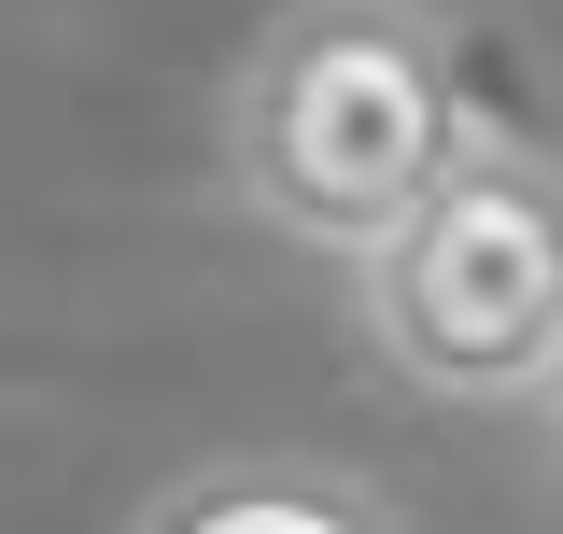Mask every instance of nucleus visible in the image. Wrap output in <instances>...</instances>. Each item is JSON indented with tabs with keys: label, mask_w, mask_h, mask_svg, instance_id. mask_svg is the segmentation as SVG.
Instances as JSON below:
<instances>
[{
	"label": "nucleus",
	"mask_w": 563,
	"mask_h": 534,
	"mask_svg": "<svg viewBox=\"0 0 563 534\" xmlns=\"http://www.w3.org/2000/svg\"><path fill=\"white\" fill-rule=\"evenodd\" d=\"M536 408H550V436H563V337H550V366H536Z\"/></svg>",
	"instance_id": "20e7f679"
},
{
	"label": "nucleus",
	"mask_w": 563,
	"mask_h": 534,
	"mask_svg": "<svg viewBox=\"0 0 563 534\" xmlns=\"http://www.w3.org/2000/svg\"><path fill=\"white\" fill-rule=\"evenodd\" d=\"M128 534H409L395 492H366L352 465H310V450H211L169 492H141Z\"/></svg>",
	"instance_id": "7ed1b4c3"
},
{
	"label": "nucleus",
	"mask_w": 563,
	"mask_h": 534,
	"mask_svg": "<svg viewBox=\"0 0 563 534\" xmlns=\"http://www.w3.org/2000/svg\"><path fill=\"white\" fill-rule=\"evenodd\" d=\"M479 141L465 113V43L437 0H296L225 85V183L254 225L310 254H380L437 169Z\"/></svg>",
	"instance_id": "f257e3e1"
},
{
	"label": "nucleus",
	"mask_w": 563,
	"mask_h": 534,
	"mask_svg": "<svg viewBox=\"0 0 563 534\" xmlns=\"http://www.w3.org/2000/svg\"><path fill=\"white\" fill-rule=\"evenodd\" d=\"M366 281V337L380 366L451 408L536 394L563 337V155L536 141H465L437 169V198L352 267Z\"/></svg>",
	"instance_id": "f03ea898"
}]
</instances>
